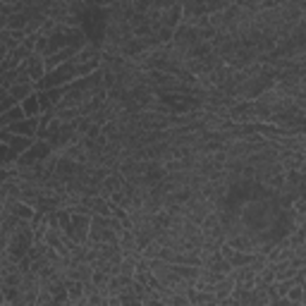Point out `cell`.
<instances>
[{"mask_svg": "<svg viewBox=\"0 0 306 306\" xmlns=\"http://www.w3.org/2000/svg\"><path fill=\"white\" fill-rule=\"evenodd\" d=\"M8 129L12 134H24V136H36V129H38V115L34 117H22L17 122L8 125Z\"/></svg>", "mask_w": 306, "mask_h": 306, "instance_id": "1", "label": "cell"}, {"mask_svg": "<svg viewBox=\"0 0 306 306\" xmlns=\"http://www.w3.org/2000/svg\"><path fill=\"white\" fill-rule=\"evenodd\" d=\"M182 22V5L180 3H175V5H170V8L163 10L161 15V27L165 29H175L177 24Z\"/></svg>", "mask_w": 306, "mask_h": 306, "instance_id": "2", "label": "cell"}, {"mask_svg": "<svg viewBox=\"0 0 306 306\" xmlns=\"http://www.w3.org/2000/svg\"><path fill=\"white\" fill-rule=\"evenodd\" d=\"M27 65H29V79L36 84L38 79H43L45 77V65H43V55L38 53H31L27 58Z\"/></svg>", "mask_w": 306, "mask_h": 306, "instance_id": "3", "label": "cell"}, {"mask_svg": "<svg viewBox=\"0 0 306 306\" xmlns=\"http://www.w3.org/2000/svg\"><path fill=\"white\" fill-rule=\"evenodd\" d=\"M34 91H36V84H34V81H17V84H12L8 89V93L17 100V103H22V100L27 98V96H31Z\"/></svg>", "mask_w": 306, "mask_h": 306, "instance_id": "4", "label": "cell"}, {"mask_svg": "<svg viewBox=\"0 0 306 306\" xmlns=\"http://www.w3.org/2000/svg\"><path fill=\"white\" fill-rule=\"evenodd\" d=\"M170 266L182 280H196L201 273V266H187V263H170Z\"/></svg>", "mask_w": 306, "mask_h": 306, "instance_id": "5", "label": "cell"}, {"mask_svg": "<svg viewBox=\"0 0 306 306\" xmlns=\"http://www.w3.org/2000/svg\"><path fill=\"white\" fill-rule=\"evenodd\" d=\"M22 117H27L24 115V110H22V106L19 103H15L12 108H8L3 115H0V125L3 127H8V125H12V122H17V120H22Z\"/></svg>", "mask_w": 306, "mask_h": 306, "instance_id": "6", "label": "cell"}, {"mask_svg": "<svg viewBox=\"0 0 306 306\" xmlns=\"http://www.w3.org/2000/svg\"><path fill=\"white\" fill-rule=\"evenodd\" d=\"M34 141H36V136H24V134H15L12 136V141H10V148H12V151L17 153H24L29 148V146L34 144Z\"/></svg>", "mask_w": 306, "mask_h": 306, "instance_id": "7", "label": "cell"}, {"mask_svg": "<svg viewBox=\"0 0 306 306\" xmlns=\"http://www.w3.org/2000/svg\"><path fill=\"white\" fill-rule=\"evenodd\" d=\"M287 299L292 306H306V285H292L287 289Z\"/></svg>", "mask_w": 306, "mask_h": 306, "instance_id": "8", "label": "cell"}, {"mask_svg": "<svg viewBox=\"0 0 306 306\" xmlns=\"http://www.w3.org/2000/svg\"><path fill=\"white\" fill-rule=\"evenodd\" d=\"M22 106V110H24V115L27 117H34V115H38L41 113V106H38V98H36V91L31 93V96H27V98L19 103Z\"/></svg>", "mask_w": 306, "mask_h": 306, "instance_id": "9", "label": "cell"}, {"mask_svg": "<svg viewBox=\"0 0 306 306\" xmlns=\"http://www.w3.org/2000/svg\"><path fill=\"white\" fill-rule=\"evenodd\" d=\"M74 67H77V77H89L91 72H96L100 67V58H93L89 63H79V65H74Z\"/></svg>", "mask_w": 306, "mask_h": 306, "instance_id": "10", "label": "cell"}, {"mask_svg": "<svg viewBox=\"0 0 306 306\" xmlns=\"http://www.w3.org/2000/svg\"><path fill=\"white\" fill-rule=\"evenodd\" d=\"M29 24L27 12H12L8 17V29H24Z\"/></svg>", "mask_w": 306, "mask_h": 306, "instance_id": "11", "label": "cell"}, {"mask_svg": "<svg viewBox=\"0 0 306 306\" xmlns=\"http://www.w3.org/2000/svg\"><path fill=\"white\" fill-rule=\"evenodd\" d=\"M55 117L60 122H74L79 117V108H60V110H55Z\"/></svg>", "mask_w": 306, "mask_h": 306, "instance_id": "12", "label": "cell"}, {"mask_svg": "<svg viewBox=\"0 0 306 306\" xmlns=\"http://www.w3.org/2000/svg\"><path fill=\"white\" fill-rule=\"evenodd\" d=\"M0 84H3L5 89H10L12 84H17V67H15V70H8V72L0 74Z\"/></svg>", "mask_w": 306, "mask_h": 306, "instance_id": "13", "label": "cell"}, {"mask_svg": "<svg viewBox=\"0 0 306 306\" xmlns=\"http://www.w3.org/2000/svg\"><path fill=\"white\" fill-rule=\"evenodd\" d=\"M55 29H58V22H55V19H50V17H45V22L41 24V29H38V31H41L43 36H50Z\"/></svg>", "mask_w": 306, "mask_h": 306, "instance_id": "14", "label": "cell"}, {"mask_svg": "<svg viewBox=\"0 0 306 306\" xmlns=\"http://www.w3.org/2000/svg\"><path fill=\"white\" fill-rule=\"evenodd\" d=\"M36 98H38L41 110H53V103H50V98H48V93H45V91H36Z\"/></svg>", "mask_w": 306, "mask_h": 306, "instance_id": "15", "label": "cell"}, {"mask_svg": "<svg viewBox=\"0 0 306 306\" xmlns=\"http://www.w3.org/2000/svg\"><path fill=\"white\" fill-rule=\"evenodd\" d=\"M10 53H12V55H15V58H17V60H19V63H22V60H27L29 55H31V50H29V48H24V45L19 43L17 48H12Z\"/></svg>", "mask_w": 306, "mask_h": 306, "instance_id": "16", "label": "cell"}, {"mask_svg": "<svg viewBox=\"0 0 306 306\" xmlns=\"http://www.w3.org/2000/svg\"><path fill=\"white\" fill-rule=\"evenodd\" d=\"M15 103H17V100L12 98V96H5V98L0 100V115H3V113H5V110H8V108H12Z\"/></svg>", "mask_w": 306, "mask_h": 306, "instance_id": "17", "label": "cell"}, {"mask_svg": "<svg viewBox=\"0 0 306 306\" xmlns=\"http://www.w3.org/2000/svg\"><path fill=\"white\" fill-rule=\"evenodd\" d=\"M12 132H10L8 127H3V129H0V141H3V144H10V141H12Z\"/></svg>", "mask_w": 306, "mask_h": 306, "instance_id": "18", "label": "cell"}, {"mask_svg": "<svg viewBox=\"0 0 306 306\" xmlns=\"http://www.w3.org/2000/svg\"><path fill=\"white\" fill-rule=\"evenodd\" d=\"M5 96H10V93H8V89H5V86H3V84H0V100L5 98Z\"/></svg>", "mask_w": 306, "mask_h": 306, "instance_id": "19", "label": "cell"}, {"mask_svg": "<svg viewBox=\"0 0 306 306\" xmlns=\"http://www.w3.org/2000/svg\"><path fill=\"white\" fill-rule=\"evenodd\" d=\"M3 5H5V3H3V0H0V10H3Z\"/></svg>", "mask_w": 306, "mask_h": 306, "instance_id": "20", "label": "cell"}, {"mask_svg": "<svg viewBox=\"0 0 306 306\" xmlns=\"http://www.w3.org/2000/svg\"><path fill=\"white\" fill-rule=\"evenodd\" d=\"M0 129H3V125H0Z\"/></svg>", "mask_w": 306, "mask_h": 306, "instance_id": "21", "label": "cell"}]
</instances>
